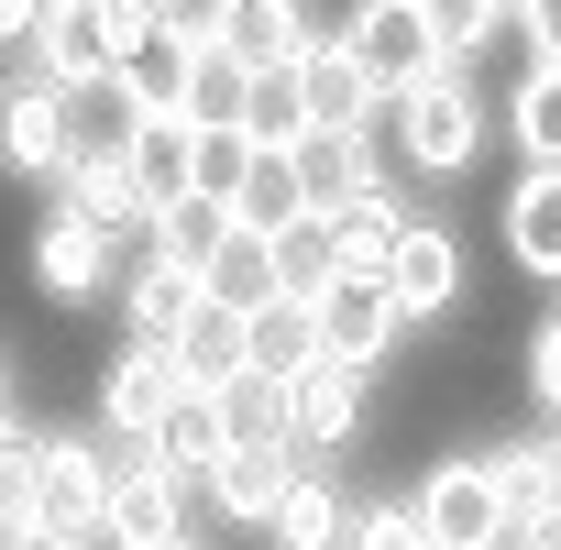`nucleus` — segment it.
Instances as JSON below:
<instances>
[{"label": "nucleus", "mask_w": 561, "mask_h": 550, "mask_svg": "<svg viewBox=\"0 0 561 550\" xmlns=\"http://www.w3.org/2000/svg\"><path fill=\"white\" fill-rule=\"evenodd\" d=\"M0 165H12V176H56L67 165V89L45 67L0 89Z\"/></svg>", "instance_id": "obj_11"}, {"label": "nucleus", "mask_w": 561, "mask_h": 550, "mask_svg": "<svg viewBox=\"0 0 561 550\" xmlns=\"http://www.w3.org/2000/svg\"><path fill=\"white\" fill-rule=\"evenodd\" d=\"M419 12H430V34H440V56H484L495 34H506V0H419Z\"/></svg>", "instance_id": "obj_35"}, {"label": "nucleus", "mask_w": 561, "mask_h": 550, "mask_svg": "<svg viewBox=\"0 0 561 550\" xmlns=\"http://www.w3.org/2000/svg\"><path fill=\"white\" fill-rule=\"evenodd\" d=\"M242 56H220V45H198V67H187V133H220V122H242Z\"/></svg>", "instance_id": "obj_32"}, {"label": "nucleus", "mask_w": 561, "mask_h": 550, "mask_svg": "<svg viewBox=\"0 0 561 550\" xmlns=\"http://www.w3.org/2000/svg\"><path fill=\"white\" fill-rule=\"evenodd\" d=\"M220 23H231V0H154V34L176 45H220Z\"/></svg>", "instance_id": "obj_39"}, {"label": "nucleus", "mask_w": 561, "mask_h": 550, "mask_svg": "<svg viewBox=\"0 0 561 550\" xmlns=\"http://www.w3.org/2000/svg\"><path fill=\"white\" fill-rule=\"evenodd\" d=\"M187 67H198V45H176V34H144V45L122 56V89H133V111H144V122H187Z\"/></svg>", "instance_id": "obj_24"}, {"label": "nucleus", "mask_w": 561, "mask_h": 550, "mask_svg": "<svg viewBox=\"0 0 561 550\" xmlns=\"http://www.w3.org/2000/svg\"><path fill=\"white\" fill-rule=\"evenodd\" d=\"M342 253H331V220H298V231H275V287H320V275H331Z\"/></svg>", "instance_id": "obj_37"}, {"label": "nucleus", "mask_w": 561, "mask_h": 550, "mask_svg": "<svg viewBox=\"0 0 561 550\" xmlns=\"http://www.w3.org/2000/svg\"><path fill=\"white\" fill-rule=\"evenodd\" d=\"M309 320H320V353H342V364H364V375L408 342L386 275H364V264H331V275H320V287H309Z\"/></svg>", "instance_id": "obj_7"}, {"label": "nucleus", "mask_w": 561, "mask_h": 550, "mask_svg": "<svg viewBox=\"0 0 561 550\" xmlns=\"http://www.w3.org/2000/svg\"><path fill=\"white\" fill-rule=\"evenodd\" d=\"M298 187H309V220H331L364 187H386V165L364 154V133H298Z\"/></svg>", "instance_id": "obj_15"}, {"label": "nucleus", "mask_w": 561, "mask_h": 550, "mask_svg": "<svg viewBox=\"0 0 561 550\" xmlns=\"http://www.w3.org/2000/svg\"><path fill=\"white\" fill-rule=\"evenodd\" d=\"M320 34L309 0H231V23H220V56L242 67H298V45Z\"/></svg>", "instance_id": "obj_18"}, {"label": "nucleus", "mask_w": 561, "mask_h": 550, "mask_svg": "<svg viewBox=\"0 0 561 550\" xmlns=\"http://www.w3.org/2000/svg\"><path fill=\"white\" fill-rule=\"evenodd\" d=\"M122 165H133L144 220H154V209H176V198H187V122H144V133L122 144Z\"/></svg>", "instance_id": "obj_26"}, {"label": "nucleus", "mask_w": 561, "mask_h": 550, "mask_svg": "<svg viewBox=\"0 0 561 550\" xmlns=\"http://www.w3.org/2000/svg\"><path fill=\"white\" fill-rule=\"evenodd\" d=\"M287 473H298V440H287V429H231V440H220V462L198 473V495H209L220 517L264 528V517H275V484H287Z\"/></svg>", "instance_id": "obj_8"}, {"label": "nucleus", "mask_w": 561, "mask_h": 550, "mask_svg": "<svg viewBox=\"0 0 561 550\" xmlns=\"http://www.w3.org/2000/svg\"><path fill=\"white\" fill-rule=\"evenodd\" d=\"M242 331H253V364H264V375H298V364L320 353V320H309L298 287H275L264 309H242Z\"/></svg>", "instance_id": "obj_28"}, {"label": "nucleus", "mask_w": 561, "mask_h": 550, "mask_svg": "<svg viewBox=\"0 0 561 550\" xmlns=\"http://www.w3.org/2000/svg\"><path fill=\"white\" fill-rule=\"evenodd\" d=\"M34 67H45V78H111L122 45L100 34L89 0H45V23H34Z\"/></svg>", "instance_id": "obj_20"}, {"label": "nucleus", "mask_w": 561, "mask_h": 550, "mask_svg": "<svg viewBox=\"0 0 561 550\" xmlns=\"http://www.w3.org/2000/svg\"><path fill=\"white\" fill-rule=\"evenodd\" d=\"M0 429H23V419H12V375H0Z\"/></svg>", "instance_id": "obj_43"}, {"label": "nucleus", "mask_w": 561, "mask_h": 550, "mask_svg": "<svg viewBox=\"0 0 561 550\" xmlns=\"http://www.w3.org/2000/svg\"><path fill=\"white\" fill-rule=\"evenodd\" d=\"M506 12H517V0H506Z\"/></svg>", "instance_id": "obj_44"}, {"label": "nucleus", "mask_w": 561, "mask_h": 550, "mask_svg": "<svg viewBox=\"0 0 561 550\" xmlns=\"http://www.w3.org/2000/svg\"><path fill=\"white\" fill-rule=\"evenodd\" d=\"M342 506H353V495H342L331 473H309V451H298V473L275 484V517H264V528L287 539V550H331V539H342Z\"/></svg>", "instance_id": "obj_23"}, {"label": "nucleus", "mask_w": 561, "mask_h": 550, "mask_svg": "<svg viewBox=\"0 0 561 550\" xmlns=\"http://www.w3.org/2000/svg\"><path fill=\"white\" fill-rule=\"evenodd\" d=\"M242 165H253V133H242V122L187 133V187H198V198H231V187H242Z\"/></svg>", "instance_id": "obj_34"}, {"label": "nucleus", "mask_w": 561, "mask_h": 550, "mask_svg": "<svg viewBox=\"0 0 561 550\" xmlns=\"http://www.w3.org/2000/svg\"><path fill=\"white\" fill-rule=\"evenodd\" d=\"M34 23H45V0H0V45H34Z\"/></svg>", "instance_id": "obj_41"}, {"label": "nucleus", "mask_w": 561, "mask_h": 550, "mask_svg": "<svg viewBox=\"0 0 561 550\" xmlns=\"http://www.w3.org/2000/svg\"><path fill=\"white\" fill-rule=\"evenodd\" d=\"M397 231H408V198H397V176H386V187H364L353 209H331V253H342V264H364V275H386Z\"/></svg>", "instance_id": "obj_25"}, {"label": "nucleus", "mask_w": 561, "mask_h": 550, "mask_svg": "<svg viewBox=\"0 0 561 550\" xmlns=\"http://www.w3.org/2000/svg\"><path fill=\"white\" fill-rule=\"evenodd\" d=\"M165 353H176V375H187V386H231V375L253 364V331H242V309L198 298V309L165 331Z\"/></svg>", "instance_id": "obj_16"}, {"label": "nucleus", "mask_w": 561, "mask_h": 550, "mask_svg": "<svg viewBox=\"0 0 561 550\" xmlns=\"http://www.w3.org/2000/svg\"><path fill=\"white\" fill-rule=\"evenodd\" d=\"M298 100H309V133H375V111H386L342 34H309L298 45Z\"/></svg>", "instance_id": "obj_10"}, {"label": "nucleus", "mask_w": 561, "mask_h": 550, "mask_svg": "<svg viewBox=\"0 0 561 550\" xmlns=\"http://www.w3.org/2000/svg\"><path fill=\"white\" fill-rule=\"evenodd\" d=\"M242 133H253V144H298V133H309L298 67H253V78H242Z\"/></svg>", "instance_id": "obj_31"}, {"label": "nucleus", "mask_w": 561, "mask_h": 550, "mask_svg": "<svg viewBox=\"0 0 561 550\" xmlns=\"http://www.w3.org/2000/svg\"><path fill=\"white\" fill-rule=\"evenodd\" d=\"M342 550H430L419 495H353L342 506Z\"/></svg>", "instance_id": "obj_30"}, {"label": "nucleus", "mask_w": 561, "mask_h": 550, "mask_svg": "<svg viewBox=\"0 0 561 550\" xmlns=\"http://www.w3.org/2000/svg\"><path fill=\"white\" fill-rule=\"evenodd\" d=\"M144 231H154V253H176V264H198V253H209V242L231 231V198H198V187H187V198H176V209H154Z\"/></svg>", "instance_id": "obj_33"}, {"label": "nucleus", "mask_w": 561, "mask_h": 550, "mask_svg": "<svg viewBox=\"0 0 561 550\" xmlns=\"http://www.w3.org/2000/svg\"><path fill=\"white\" fill-rule=\"evenodd\" d=\"M342 45H353V67L375 78V100H408L430 67H451L419 0H353V12H342Z\"/></svg>", "instance_id": "obj_4"}, {"label": "nucleus", "mask_w": 561, "mask_h": 550, "mask_svg": "<svg viewBox=\"0 0 561 550\" xmlns=\"http://www.w3.org/2000/svg\"><path fill=\"white\" fill-rule=\"evenodd\" d=\"M34 517H45V539H100V517H111V451H100V429H34Z\"/></svg>", "instance_id": "obj_2"}, {"label": "nucleus", "mask_w": 561, "mask_h": 550, "mask_svg": "<svg viewBox=\"0 0 561 550\" xmlns=\"http://www.w3.org/2000/svg\"><path fill=\"white\" fill-rule=\"evenodd\" d=\"M419 517H430V550H495L506 495H495L484 462H430L419 473Z\"/></svg>", "instance_id": "obj_9"}, {"label": "nucleus", "mask_w": 561, "mask_h": 550, "mask_svg": "<svg viewBox=\"0 0 561 550\" xmlns=\"http://www.w3.org/2000/svg\"><path fill=\"white\" fill-rule=\"evenodd\" d=\"M56 198H78L89 220H111V231H133L144 220V198H133V165L122 154H67L56 165Z\"/></svg>", "instance_id": "obj_29"}, {"label": "nucleus", "mask_w": 561, "mask_h": 550, "mask_svg": "<svg viewBox=\"0 0 561 550\" xmlns=\"http://www.w3.org/2000/svg\"><path fill=\"white\" fill-rule=\"evenodd\" d=\"M111 275H122V231L89 220L78 198H56V209L34 220V298H45V309H100Z\"/></svg>", "instance_id": "obj_3"}, {"label": "nucleus", "mask_w": 561, "mask_h": 550, "mask_svg": "<svg viewBox=\"0 0 561 550\" xmlns=\"http://www.w3.org/2000/svg\"><path fill=\"white\" fill-rule=\"evenodd\" d=\"M56 89H67V154H122V144L144 133L122 67H111V78H56Z\"/></svg>", "instance_id": "obj_21"}, {"label": "nucleus", "mask_w": 561, "mask_h": 550, "mask_svg": "<svg viewBox=\"0 0 561 550\" xmlns=\"http://www.w3.org/2000/svg\"><path fill=\"white\" fill-rule=\"evenodd\" d=\"M539 506H550V517H561V429H550V440H539Z\"/></svg>", "instance_id": "obj_42"}, {"label": "nucleus", "mask_w": 561, "mask_h": 550, "mask_svg": "<svg viewBox=\"0 0 561 550\" xmlns=\"http://www.w3.org/2000/svg\"><path fill=\"white\" fill-rule=\"evenodd\" d=\"M506 133H517L528 165H561V56H528V78L506 100Z\"/></svg>", "instance_id": "obj_27"}, {"label": "nucleus", "mask_w": 561, "mask_h": 550, "mask_svg": "<svg viewBox=\"0 0 561 550\" xmlns=\"http://www.w3.org/2000/svg\"><path fill=\"white\" fill-rule=\"evenodd\" d=\"M364 429H375V375L342 364V353H309L287 375V440L298 451H353Z\"/></svg>", "instance_id": "obj_5"}, {"label": "nucleus", "mask_w": 561, "mask_h": 550, "mask_svg": "<svg viewBox=\"0 0 561 550\" xmlns=\"http://www.w3.org/2000/svg\"><path fill=\"white\" fill-rule=\"evenodd\" d=\"M231 220L242 231H298L309 220V187H298V144H253V165H242V187H231Z\"/></svg>", "instance_id": "obj_17"}, {"label": "nucleus", "mask_w": 561, "mask_h": 550, "mask_svg": "<svg viewBox=\"0 0 561 550\" xmlns=\"http://www.w3.org/2000/svg\"><path fill=\"white\" fill-rule=\"evenodd\" d=\"M176 386H187V375H176V353L133 331V342H122V353L100 364V429H154Z\"/></svg>", "instance_id": "obj_12"}, {"label": "nucleus", "mask_w": 561, "mask_h": 550, "mask_svg": "<svg viewBox=\"0 0 561 550\" xmlns=\"http://www.w3.org/2000/svg\"><path fill=\"white\" fill-rule=\"evenodd\" d=\"M506 264L517 275H539V287H561V165H528L517 187H506Z\"/></svg>", "instance_id": "obj_13"}, {"label": "nucleus", "mask_w": 561, "mask_h": 550, "mask_svg": "<svg viewBox=\"0 0 561 550\" xmlns=\"http://www.w3.org/2000/svg\"><path fill=\"white\" fill-rule=\"evenodd\" d=\"M187 309H198V264H176V253H154V242H144V264L122 275V331L165 342V331H176Z\"/></svg>", "instance_id": "obj_19"}, {"label": "nucleus", "mask_w": 561, "mask_h": 550, "mask_svg": "<svg viewBox=\"0 0 561 550\" xmlns=\"http://www.w3.org/2000/svg\"><path fill=\"white\" fill-rule=\"evenodd\" d=\"M386 298H397L408 331H419V320H451V309L473 298V264H462V231H451V220H419V209H408V231H397V253H386Z\"/></svg>", "instance_id": "obj_6"}, {"label": "nucleus", "mask_w": 561, "mask_h": 550, "mask_svg": "<svg viewBox=\"0 0 561 550\" xmlns=\"http://www.w3.org/2000/svg\"><path fill=\"white\" fill-rule=\"evenodd\" d=\"M517 34H528V56H561V0H517V12H506Z\"/></svg>", "instance_id": "obj_40"}, {"label": "nucleus", "mask_w": 561, "mask_h": 550, "mask_svg": "<svg viewBox=\"0 0 561 550\" xmlns=\"http://www.w3.org/2000/svg\"><path fill=\"white\" fill-rule=\"evenodd\" d=\"M198 298H220V309H264V298H275V242L231 220V231L198 253Z\"/></svg>", "instance_id": "obj_22"}, {"label": "nucleus", "mask_w": 561, "mask_h": 550, "mask_svg": "<svg viewBox=\"0 0 561 550\" xmlns=\"http://www.w3.org/2000/svg\"><path fill=\"white\" fill-rule=\"evenodd\" d=\"M220 397V419L231 429H287V375H264V364H242L231 386H209Z\"/></svg>", "instance_id": "obj_36"}, {"label": "nucleus", "mask_w": 561, "mask_h": 550, "mask_svg": "<svg viewBox=\"0 0 561 550\" xmlns=\"http://www.w3.org/2000/svg\"><path fill=\"white\" fill-rule=\"evenodd\" d=\"M528 397H539V419H561V309L528 331Z\"/></svg>", "instance_id": "obj_38"}, {"label": "nucleus", "mask_w": 561, "mask_h": 550, "mask_svg": "<svg viewBox=\"0 0 561 550\" xmlns=\"http://www.w3.org/2000/svg\"><path fill=\"white\" fill-rule=\"evenodd\" d=\"M220 440H231V419H220V397H209V386H176V397H165V419L144 429V451H154L176 484H198V473L220 462Z\"/></svg>", "instance_id": "obj_14"}, {"label": "nucleus", "mask_w": 561, "mask_h": 550, "mask_svg": "<svg viewBox=\"0 0 561 550\" xmlns=\"http://www.w3.org/2000/svg\"><path fill=\"white\" fill-rule=\"evenodd\" d=\"M397 111V144H408V165L419 176H462L473 154H484V100H473V78H462V56L451 67H430L408 100H386Z\"/></svg>", "instance_id": "obj_1"}]
</instances>
